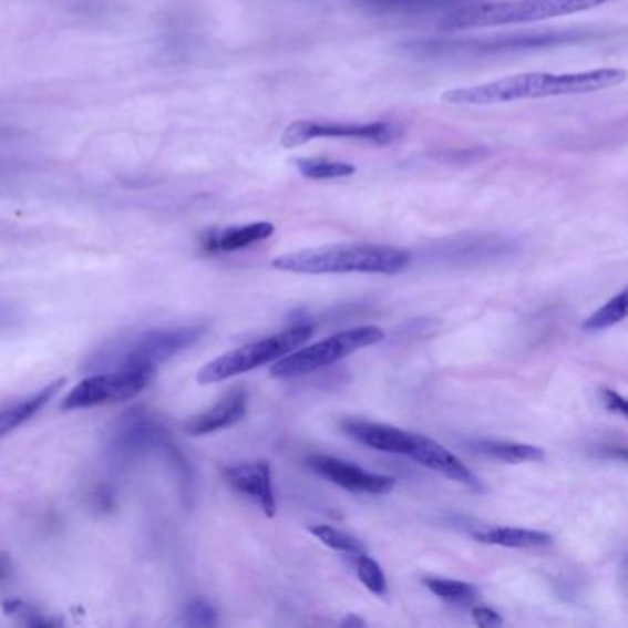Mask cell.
I'll list each match as a JSON object with an SVG mask.
<instances>
[{"label": "cell", "instance_id": "1", "mask_svg": "<svg viewBox=\"0 0 628 628\" xmlns=\"http://www.w3.org/2000/svg\"><path fill=\"white\" fill-rule=\"evenodd\" d=\"M627 80L624 69H591L580 72H525L494 82L444 91V104L460 107L513 104L519 100L579 96L618 87Z\"/></svg>", "mask_w": 628, "mask_h": 628}, {"label": "cell", "instance_id": "2", "mask_svg": "<svg viewBox=\"0 0 628 628\" xmlns=\"http://www.w3.org/2000/svg\"><path fill=\"white\" fill-rule=\"evenodd\" d=\"M410 262V253L399 247L343 244L286 253L275 258L274 268L299 275H397L404 271Z\"/></svg>", "mask_w": 628, "mask_h": 628}, {"label": "cell", "instance_id": "3", "mask_svg": "<svg viewBox=\"0 0 628 628\" xmlns=\"http://www.w3.org/2000/svg\"><path fill=\"white\" fill-rule=\"evenodd\" d=\"M614 0H502L488 4H472L457 8L444 17L446 30H472V28L507 27L546 21L555 17L574 16L596 10Z\"/></svg>", "mask_w": 628, "mask_h": 628}, {"label": "cell", "instance_id": "4", "mask_svg": "<svg viewBox=\"0 0 628 628\" xmlns=\"http://www.w3.org/2000/svg\"><path fill=\"white\" fill-rule=\"evenodd\" d=\"M203 327L157 328L122 339L102 350L89 366L105 367L111 371L152 372L164 361L188 349L202 338Z\"/></svg>", "mask_w": 628, "mask_h": 628}, {"label": "cell", "instance_id": "5", "mask_svg": "<svg viewBox=\"0 0 628 628\" xmlns=\"http://www.w3.org/2000/svg\"><path fill=\"white\" fill-rule=\"evenodd\" d=\"M580 35L577 32H524L471 39H416L404 43V50L415 58L441 60V58H477L514 50L546 49L572 43Z\"/></svg>", "mask_w": 628, "mask_h": 628}, {"label": "cell", "instance_id": "6", "mask_svg": "<svg viewBox=\"0 0 628 628\" xmlns=\"http://www.w3.org/2000/svg\"><path fill=\"white\" fill-rule=\"evenodd\" d=\"M313 336V327L310 325H297L290 330L271 336V338L244 344L240 349L230 350L227 354L219 356L197 372V382L216 383L227 378L238 377L244 372L253 371L266 363L285 358L294 350L301 349L308 339Z\"/></svg>", "mask_w": 628, "mask_h": 628}, {"label": "cell", "instance_id": "7", "mask_svg": "<svg viewBox=\"0 0 628 628\" xmlns=\"http://www.w3.org/2000/svg\"><path fill=\"white\" fill-rule=\"evenodd\" d=\"M385 338V332L378 327H356L343 332L333 333L332 338L310 344L301 350H294L290 354L274 361L269 374L277 380L305 377L310 372L319 371L325 367L338 363L347 356L354 354L358 350L367 349L371 344L380 343Z\"/></svg>", "mask_w": 628, "mask_h": 628}, {"label": "cell", "instance_id": "8", "mask_svg": "<svg viewBox=\"0 0 628 628\" xmlns=\"http://www.w3.org/2000/svg\"><path fill=\"white\" fill-rule=\"evenodd\" d=\"M402 130L391 122H369V124H349L332 121H297L286 127L280 143L285 148H299L316 138H354L367 143L385 146L399 137Z\"/></svg>", "mask_w": 628, "mask_h": 628}, {"label": "cell", "instance_id": "9", "mask_svg": "<svg viewBox=\"0 0 628 628\" xmlns=\"http://www.w3.org/2000/svg\"><path fill=\"white\" fill-rule=\"evenodd\" d=\"M152 374L138 371H110L85 378L66 394L61 408L65 411L87 410L96 405L116 404L137 397L148 385Z\"/></svg>", "mask_w": 628, "mask_h": 628}, {"label": "cell", "instance_id": "10", "mask_svg": "<svg viewBox=\"0 0 628 628\" xmlns=\"http://www.w3.org/2000/svg\"><path fill=\"white\" fill-rule=\"evenodd\" d=\"M168 441V432L157 421L137 411L119 421L111 433L107 455L116 466H130L150 452H161Z\"/></svg>", "mask_w": 628, "mask_h": 628}, {"label": "cell", "instance_id": "11", "mask_svg": "<svg viewBox=\"0 0 628 628\" xmlns=\"http://www.w3.org/2000/svg\"><path fill=\"white\" fill-rule=\"evenodd\" d=\"M310 471L321 475L325 480L332 481L333 485L341 486L344 491L356 494H372L382 496L393 491L397 481L389 475L367 472L354 463L330 457V455H310L307 460Z\"/></svg>", "mask_w": 628, "mask_h": 628}, {"label": "cell", "instance_id": "12", "mask_svg": "<svg viewBox=\"0 0 628 628\" xmlns=\"http://www.w3.org/2000/svg\"><path fill=\"white\" fill-rule=\"evenodd\" d=\"M410 460L416 461L419 465L426 466L430 471L439 472V474L449 477V480L469 486L472 491L483 492V483L475 477L474 472L466 469L465 463L455 457L450 450L444 449L443 444L426 437V435H416L413 433V446H411Z\"/></svg>", "mask_w": 628, "mask_h": 628}, {"label": "cell", "instance_id": "13", "mask_svg": "<svg viewBox=\"0 0 628 628\" xmlns=\"http://www.w3.org/2000/svg\"><path fill=\"white\" fill-rule=\"evenodd\" d=\"M225 480L236 492L249 497L262 508L264 514L274 518L277 513L274 485H271V469L268 461L255 463H238L227 466L224 471Z\"/></svg>", "mask_w": 628, "mask_h": 628}, {"label": "cell", "instance_id": "14", "mask_svg": "<svg viewBox=\"0 0 628 628\" xmlns=\"http://www.w3.org/2000/svg\"><path fill=\"white\" fill-rule=\"evenodd\" d=\"M343 432L349 437L369 449L385 452V454L405 455L410 454L413 446V433L400 430V428L378 424L367 421H344L341 424Z\"/></svg>", "mask_w": 628, "mask_h": 628}, {"label": "cell", "instance_id": "15", "mask_svg": "<svg viewBox=\"0 0 628 628\" xmlns=\"http://www.w3.org/2000/svg\"><path fill=\"white\" fill-rule=\"evenodd\" d=\"M247 411V393L244 388H235L219 400L218 404L213 405L210 410L205 411L202 415L192 416L191 421H186L185 430L191 435H207V433L218 432L224 428L235 426L236 422H240L246 416Z\"/></svg>", "mask_w": 628, "mask_h": 628}, {"label": "cell", "instance_id": "16", "mask_svg": "<svg viewBox=\"0 0 628 628\" xmlns=\"http://www.w3.org/2000/svg\"><path fill=\"white\" fill-rule=\"evenodd\" d=\"M275 233V225L269 222H255V224L227 227L222 230H210L203 238V246L208 251H238L255 246L258 241L268 240Z\"/></svg>", "mask_w": 628, "mask_h": 628}, {"label": "cell", "instance_id": "17", "mask_svg": "<svg viewBox=\"0 0 628 628\" xmlns=\"http://www.w3.org/2000/svg\"><path fill=\"white\" fill-rule=\"evenodd\" d=\"M63 385H65V378H60V380L49 383L47 388L41 389L33 397H28V399L21 400L17 404H11L6 410H0V439L6 437L8 433L22 426L28 419H32L35 413L43 410L44 405L54 399L55 393H60V389Z\"/></svg>", "mask_w": 628, "mask_h": 628}, {"label": "cell", "instance_id": "18", "mask_svg": "<svg viewBox=\"0 0 628 628\" xmlns=\"http://www.w3.org/2000/svg\"><path fill=\"white\" fill-rule=\"evenodd\" d=\"M474 538L488 546L519 547V549L549 546L553 542L549 533L519 529V527H485L474 531Z\"/></svg>", "mask_w": 628, "mask_h": 628}, {"label": "cell", "instance_id": "19", "mask_svg": "<svg viewBox=\"0 0 628 628\" xmlns=\"http://www.w3.org/2000/svg\"><path fill=\"white\" fill-rule=\"evenodd\" d=\"M477 454L486 455L492 460L519 465V463H535L544 460V452L531 444L505 443V441H475L471 444Z\"/></svg>", "mask_w": 628, "mask_h": 628}, {"label": "cell", "instance_id": "20", "mask_svg": "<svg viewBox=\"0 0 628 628\" xmlns=\"http://www.w3.org/2000/svg\"><path fill=\"white\" fill-rule=\"evenodd\" d=\"M297 172L312 181L344 179L356 174L354 164L327 157H297L291 161Z\"/></svg>", "mask_w": 628, "mask_h": 628}, {"label": "cell", "instance_id": "21", "mask_svg": "<svg viewBox=\"0 0 628 628\" xmlns=\"http://www.w3.org/2000/svg\"><path fill=\"white\" fill-rule=\"evenodd\" d=\"M424 585L428 590L441 597L444 601L454 603V605H472L477 599L480 591L471 583L452 579H435V577H426Z\"/></svg>", "mask_w": 628, "mask_h": 628}, {"label": "cell", "instance_id": "22", "mask_svg": "<svg viewBox=\"0 0 628 628\" xmlns=\"http://www.w3.org/2000/svg\"><path fill=\"white\" fill-rule=\"evenodd\" d=\"M310 533L316 536L317 541H321L325 546L336 549V552L344 553L349 557L367 553L366 544L360 538H356V536L349 535L344 531L336 529V527H330V525H312Z\"/></svg>", "mask_w": 628, "mask_h": 628}, {"label": "cell", "instance_id": "23", "mask_svg": "<svg viewBox=\"0 0 628 628\" xmlns=\"http://www.w3.org/2000/svg\"><path fill=\"white\" fill-rule=\"evenodd\" d=\"M350 558H352V564H354L358 579L363 583L367 590L372 591L374 596H388V579L383 575L382 566L374 558L369 557L367 553L354 555V557Z\"/></svg>", "mask_w": 628, "mask_h": 628}, {"label": "cell", "instance_id": "24", "mask_svg": "<svg viewBox=\"0 0 628 628\" xmlns=\"http://www.w3.org/2000/svg\"><path fill=\"white\" fill-rule=\"evenodd\" d=\"M627 290H621L619 296L614 297L605 307L591 313V316L583 322V328H586V330H603V328L618 325V322L624 321L625 317H627Z\"/></svg>", "mask_w": 628, "mask_h": 628}, {"label": "cell", "instance_id": "25", "mask_svg": "<svg viewBox=\"0 0 628 628\" xmlns=\"http://www.w3.org/2000/svg\"><path fill=\"white\" fill-rule=\"evenodd\" d=\"M367 4L372 6L378 11H402V13H413V11L439 10L454 4V0H367Z\"/></svg>", "mask_w": 628, "mask_h": 628}, {"label": "cell", "instance_id": "26", "mask_svg": "<svg viewBox=\"0 0 628 628\" xmlns=\"http://www.w3.org/2000/svg\"><path fill=\"white\" fill-rule=\"evenodd\" d=\"M185 624L191 627H214L218 624V612L207 599H194L186 607Z\"/></svg>", "mask_w": 628, "mask_h": 628}, {"label": "cell", "instance_id": "27", "mask_svg": "<svg viewBox=\"0 0 628 628\" xmlns=\"http://www.w3.org/2000/svg\"><path fill=\"white\" fill-rule=\"evenodd\" d=\"M4 610L8 616H16V618L21 619L22 624L28 625V627H54L55 625L54 621H49V619L43 618L41 614L33 612L32 608L19 601V599L6 601Z\"/></svg>", "mask_w": 628, "mask_h": 628}, {"label": "cell", "instance_id": "28", "mask_svg": "<svg viewBox=\"0 0 628 628\" xmlns=\"http://www.w3.org/2000/svg\"><path fill=\"white\" fill-rule=\"evenodd\" d=\"M472 619L477 627L491 628L502 627L503 618L496 610L488 607H477L472 610Z\"/></svg>", "mask_w": 628, "mask_h": 628}, {"label": "cell", "instance_id": "29", "mask_svg": "<svg viewBox=\"0 0 628 628\" xmlns=\"http://www.w3.org/2000/svg\"><path fill=\"white\" fill-rule=\"evenodd\" d=\"M603 404L608 411H614V413H619L621 416L628 415V404L627 400L621 397V394L616 393L612 389H603L601 391Z\"/></svg>", "mask_w": 628, "mask_h": 628}, {"label": "cell", "instance_id": "30", "mask_svg": "<svg viewBox=\"0 0 628 628\" xmlns=\"http://www.w3.org/2000/svg\"><path fill=\"white\" fill-rule=\"evenodd\" d=\"M366 619H361L358 618V616H356V614H349V616H347V618L341 619V624H339V627H366Z\"/></svg>", "mask_w": 628, "mask_h": 628}, {"label": "cell", "instance_id": "31", "mask_svg": "<svg viewBox=\"0 0 628 628\" xmlns=\"http://www.w3.org/2000/svg\"><path fill=\"white\" fill-rule=\"evenodd\" d=\"M0 574H2V569H0Z\"/></svg>", "mask_w": 628, "mask_h": 628}]
</instances>
